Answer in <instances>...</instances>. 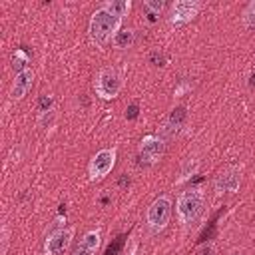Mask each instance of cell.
I'll return each instance as SVG.
<instances>
[{
    "label": "cell",
    "mask_w": 255,
    "mask_h": 255,
    "mask_svg": "<svg viewBox=\"0 0 255 255\" xmlns=\"http://www.w3.org/2000/svg\"><path fill=\"white\" fill-rule=\"evenodd\" d=\"M100 8L112 12V14L120 16V18H126L129 14V10H131V0H106V2H102Z\"/></svg>",
    "instance_id": "5bb4252c"
},
{
    "label": "cell",
    "mask_w": 255,
    "mask_h": 255,
    "mask_svg": "<svg viewBox=\"0 0 255 255\" xmlns=\"http://www.w3.org/2000/svg\"><path fill=\"white\" fill-rule=\"evenodd\" d=\"M116 159H118V149L116 147H104L100 151H96L88 163V179L92 183H98L102 179H106L112 169L116 167Z\"/></svg>",
    "instance_id": "5b68a950"
},
{
    "label": "cell",
    "mask_w": 255,
    "mask_h": 255,
    "mask_svg": "<svg viewBox=\"0 0 255 255\" xmlns=\"http://www.w3.org/2000/svg\"><path fill=\"white\" fill-rule=\"evenodd\" d=\"M199 167H201V161H199L197 157H187V159L179 165V171H177V177H175V185L181 187L183 183H187L193 175H197Z\"/></svg>",
    "instance_id": "7c38bea8"
},
{
    "label": "cell",
    "mask_w": 255,
    "mask_h": 255,
    "mask_svg": "<svg viewBox=\"0 0 255 255\" xmlns=\"http://www.w3.org/2000/svg\"><path fill=\"white\" fill-rule=\"evenodd\" d=\"M28 62H30V56H28V52H26V50L18 48V50L12 54V66H14L16 74H18V72H22V70H26V68H28Z\"/></svg>",
    "instance_id": "2e32d148"
},
{
    "label": "cell",
    "mask_w": 255,
    "mask_h": 255,
    "mask_svg": "<svg viewBox=\"0 0 255 255\" xmlns=\"http://www.w3.org/2000/svg\"><path fill=\"white\" fill-rule=\"evenodd\" d=\"M205 209V193L201 187H187L175 199V213L183 227H191Z\"/></svg>",
    "instance_id": "7a4b0ae2"
},
{
    "label": "cell",
    "mask_w": 255,
    "mask_h": 255,
    "mask_svg": "<svg viewBox=\"0 0 255 255\" xmlns=\"http://www.w3.org/2000/svg\"><path fill=\"white\" fill-rule=\"evenodd\" d=\"M122 24H124V18H120V16H116L104 8H98L90 18L88 34L98 48H104L122 30Z\"/></svg>",
    "instance_id": "6da1fadb"
},
{
    "label": "cell",
    "mask_w": 255,
    "mask_h": 255,
    "mask_svg": "<svg viewBox=\"0 0 255 255\" xmlns=\"http://www.w3.org/2000/svg\"><path fill=\"white\" fill-rule=\"evenodd\" d=\"M253 68H255V60H253Z\"/></svg>",
    "instance_id": "44dd1931"
},
{
    "label": "cell",
    "mask_w": 255,
    "mask_h": 255,
    "mask_svg": "<svg viewBox=\"0 0 255 255\" xmlns=\"http://www.w3.org/2000/svg\"><path fill=\"white\" fill-rule=\"evenodd\" d=\"M191 88H193V82H189V80H181V82L177 84V88L173 90V96H175V98H181L183 94L191 92Z\"/></svg>",
    "instance_id": "ffe728a7"
},
{
    "label": "cell",
    "mask_w": 255,
    "mask_h": 255,
    "mask_svg": "<svg viewBox=\"0 0 255 255\" xmlns=\"http://www.w3.org/2000/svg\"><path fill=\"white\" fill-rule=\"evenodd\" d=\"M100 245H102V229L100 227L90 229V231L84 233V237L76 245L74 255H98Z\"/></svg>",
    "instance_id": "8fae6325"
},
{
    "label": "cell",
    "mask_w": 255,
    "mask_h": 255,
    "mask_svg": "<svg viewBox=\"0 0 255 255\" xmlns=\"http://www.w3.org/2000/svg\"><path fill=\"white\" fill-rule=\"evenodd\" d=\"M133 40H135V32H133L131 28H122V30L114 36L112 44H114V48H118V50H128V48H131Z\"/></svg>",
    "instance_id": "9a60e30c"
},
{
    "label": "cell",
    "mask_w": 255,
    "mask_h": 255,
    "mask_svg": "<svg viewBox=\"0 0 255 255\" xmlns=\"http://www.w3.org/2000/svg\"><path fill=\"white\" fill-rule=\"evenodd\" d=\"M241 187V169L235 165H229L225 169H221L213 181V189L217 195L223 193H237Z\"/></svg>",
    "instance_id": "9c48e42d"
},
{
    "label": "cell",
    "mask_w": 255,
    "mask_h": 255,
    "mask_svg": "<svg viewBox=\"0 0 255 255\" xmlns=\"http://www.w3.org/2000/svg\"><path fill=\"white\" fill-rule=\"evenodd\" d=\"M183 120H185V108H175V110L171 112V116L167 118V122L163 124L161 133H163V135H173V133H177L179 128H181V124H183Z\"/></svg>",
    "instance_id": "4fadbf2b"
},
{
    "label": "cell",
    "mask_w": 255,
    "mask_h": 255,
    "mask_svg": "<svg viewBox=\"0 0 255 255\" xmlns=\"http://www.w3.org/2000/svg\"><path fill=\"white\" fill-rule=\"evenodd\" d=\"M34 78H36V74H34L32 68H26V70L18 72L14 76V82H12V88H10V100L12 102H20L30 92V88L34 84Z\"/></svg>",
    "instance_id": "30bf717a"
},
{
    "label": "cell",
    "mask_w": 255,
    "mask_h": 255,
    "mask_svg": "<svg viewBox=\"0 0 255 255\" xmlns=\"http://www.w3.org/2000/svg\"><path fill=\"white\" fill-rule=\"evenodd\" d=\"M124 88V74L118 68H102L94 78V92L102 100H116Z\"/></svg>",
    "instance_id": "3957f363"
},
{
    "label": "cell",
    "mask_w": 255,
    "mask_h": 255,
    "mask_svg": "<svg viewBox=\"0 0 255 255\" xmlns=\"http://www.w3.org/2000/svg\"><path fill=\"white\" fill-rule=\"evenodd\" d=\"M199 10H201V4L197 0H175L169 6L167 20L171 26H183V24H189L191 20H195Z\"/></svg>",
    "instance_id": "ba28073f"
},
{
    "label": "cell",
    "mask_w": 255,
    "mask_h": 255,
    "mask_svg": "<svg viewBox=\"0 0 255 255\" xmlns=\"http://www.w3.org/2000/svg\"><path fill=\"white\" fill-rule=\"evenodd\" d=\"M171 207H173V201H171V195H159L155 197L147 211H145V223H147V229L151 233H159L167 227L169 219H171Z\"/></svg>",
    "instance_id": "277c9868"
},
{
    "label": "cell",
    "mask_w": 255,
    "mask_h": 255,
    "mask_svg": "<svg viewBox=\"0 0 255 255\" xmlns=\"http://www.w3.org/2000/svg\"><path fill=\"white\" fill-rule=\"evenodd\" d=\"M143 8H147L149 14H159L165 8V2L163 0H143Z\"/></svg>",
    "instance_id": "d6986e66"
},
{
    "label": "cell",
    "mask_w": 255,
    "mask_h": 255,
    "mask_svg": "<svg viewBox=\"0 0 255 255\" xmlns=\"http://www.w3.org/2000/svg\"><path fill=\"white\" fill-rule=\"evenodd\" d=\"M241 22L247 30H255V0H251L245 8H243V14H241Z\"/></svg>",
    "instance_id": "e0dca14e"
},
{
    "label": "cell",
    "mask_w": 255,
    "mask_h": 255,
    "mask_svg": "<svg viewBox=\"0 0 255 255\" xmlns=\"http://www.w3.org/2000/svg\"><path fill=\"white\" fill-rule=\"evenodd\" d=\"M165 151V141L161 135H153V133H147L141 137L139 145H137V153H139V163L143 167H151L155 165L161 155Z\"/></svg>",
    "instance_id": "8992f818"
},
{
    "label": "cell",
    "mask_w": 255,
    "mask_h": 255,
    "mask_svg": "<svg viewBox=\"0 0 255 255\" xmlns=\"http://www.w3.org/2000/svg\"><path fill=\"white\" fill-rule=\"evenodd\" d=\"M76 227L68 225V227H58L52 233H48V237L44 239V255H64L74 239Z\"/></svg>",
    "instance_id": "52a82bcc"
},
{
    "label": "cell",
    "mask_w": 255,
    "mask_h": 255,
    "mask_svg": "<svg viewBox=\"0 0 255 255\" xmlns=\"http://www.w3.org/2000/svg\"><path fill=\"white\" fill-rule=\"evenodd\" d=\"M0 241H2V245H0V255H6V253H8V245H10V227H8V223H2Z\"/></svg>",
    "instance_id": "ac0fdd59"
}]
</instances>
